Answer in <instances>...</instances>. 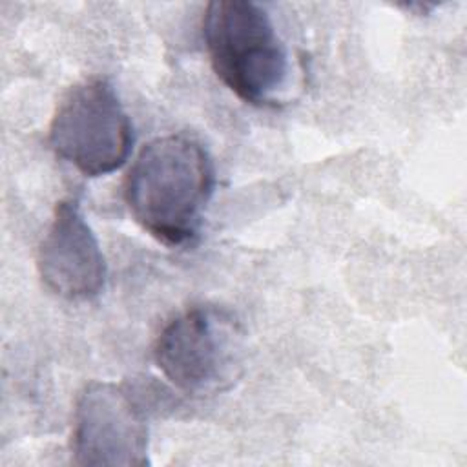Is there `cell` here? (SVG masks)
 Here are the masks:
<instances>
[{
	"label": "cell",
	"instance_id": "1",
	"mask_svg": "<svg viewBox=\"0 0 467 467\" xmlns=\"http://www.w3.org/2000/svg\"><path fill=\"white\" fill-rule=\"evenodd\" d=\"M210 153L186 133L162 135L142 146L124 179L131 217L166 246L190 243L213 193Z\"/></svg>",
	"mask_w": 467,
	"mask_h": 467
},
{
	"label": "cell",
	"instance_id": "2",
	"mask_svg": "<svg viewBox=\"0 0 467 467\" xmlns=\"http://www.w3.org/2000/svg\"><path fill=\"white\" fill-rule=\"evenodd\" d=\"M202 36L215 75L243 102L275 106L288 80V51L270 15L250 0L206 5Z\"/></svg>",
	"mask_w": 467,
	"mask_h": 467
},
{
	"label": "cell",
	"instance_id": "3",
	"mask_svg": "<svg viewBox=\"0 0 467 467\" xmlns=\"http://www.w3.org/2000/svg\"><path fill=\"white\" fill-rule=\"evenodd\" d=\"M131 144V120L113 86L100 77L75 84L51 119V150L86 177L119 170L128 161Z\"/></svg>",
	"mask_w": 467,
	"mask_h": 467
},
{
	"label": "cell",
	"instance_id": "4",
	"mask_svg": "<svg viewBox=\"0 0 467 467\" xmlns=\"http://www.w3.org/2000/svg\"><path fill=\"white\" fill-rule=\"evenodd\" d=\"M71 451L78 465L142 467L148 460L146 414L122 385L93 381L80 392Z\"/></svg>",
	"mask_w": 467,
	"mask_h": 467
},
{
	"label": "cell",
	"instance_id": "5",
	"mask_svg": "<svg viewBox=\"0 0 467 467\" xmlns=\"http://www.w3.org/2000/svg\"><path fill=\"white\" fill-rule=\"evenodd\" d=\"M230 328L213 310L193 306L175 316L153 347L164 378L188 394H202L219 385L228 372Z\"/></svg>",
	"mask_w": 467,
	"mask_h": 467
},
{
	"label": "cell",
	"instance_id": "6",
	"mask_svg": "<svg viewBox=\"0 0 467 467\" xmlns=\"http://www.w3.org/2000/svg\"><path fill=\"white\" fill-rule=\"evenodd\" d=\"M36 268L46 288L64 299H91L104 288L106 259L77 201L57 202Z\"/></svg>",
	"mask_w": 467,
	"mask_h": 467
}]
</instances>
